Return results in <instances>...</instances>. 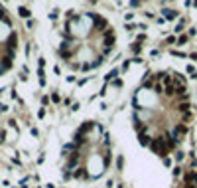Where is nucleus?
I'll return each instance as SVG.
<instances>
[{"instance_id":"1","label":"nucleus","mask_w":197,"mask_h":188,"mask_svg":"<svg viewBox=\"0 0 197 188\" xmlns=\"http://www.w3.org/2000/svg\"><path fill=\"white\" fill-rule=\"evenodd\" d=\"M182 91L172 89L166 83H146L136 91L134 97V121L144 139H156L158 129L164 125L166 139L179 135L178 127L182 123L183 105L179 101Z\"/></svg>"},{"instance_id":"2","label":"nucleus","mask_w":197,"mask_h":188,"mask_svg":"<svg viewBox=\"0 0 197 188\" xmlns=\"http://www.w3.org/2000/svg\"><path fill=\"white\" fill-rule=\"evenodd\" d=\"M16 52V34L4 10H0V73L12 66Z\"/></svg>"}]
</instances>
